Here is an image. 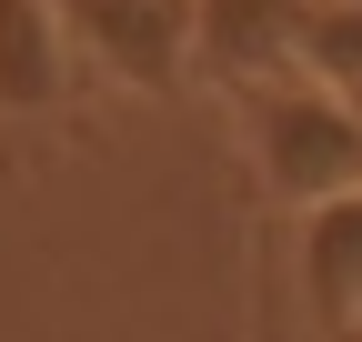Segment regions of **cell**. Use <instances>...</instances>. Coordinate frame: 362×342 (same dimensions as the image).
<instances>
[{
  "mask_svg": "<svg viewBox=\"0 0 362 342\" xmlns=\"http://www.w3.org/2000/svg\"><path fill=\"white\" fill-rule=\"evenodd\" d=\"M71 30L51 0H0V121H40L71 101Z\"/></svg>",
  "mask_w": 362,
  "mask_h": 342,
  "instance_id": "5b68a950",
  "label": "cell"
},
{
  "mask_svg": "<svg viewBox=\"0 0 362 342\" xmlns=\"http://www.w3.org/2000/svg\"><path fill=\"white\" fill-rule=\"evenodd\" d=\"M242 111V151L262 171V191L282 201V211H312V201H342L362 191V121L342 91H322V81H252V91H232Z\"/></svg>",
  "mask_w": 362,
  "mask_h": 342,
  "instance_id": "6da1fadb",
  "label": "cell"
},
{
  "mask_svg": "<svg viewBox=\"0 0 362 342\" xmlns=\"http://www.w3.org/2000/svg\"><path fill=\"white\" fill-rule=\"evenodd\" d=\"M71 51L101 61L121 91H181L192 81V0H51Z\"/></svg>",
  "mask_w": 362,
  "mask_h": 342,
  "instance_id": "7a4b0ae2",
  "label": "cell"
},
{
  "mask_svg": "<svg viewBox=\"0 0 362 342\" xmlns=\"http://www.w3.org/2000/svg\"><path fill=\"white\" fill-rule=\"evenodd\" d=\"M342 101H352V121H362V91H342Z\"/></svg>",
  "mask_w": 362,
  "mask_h": 342,
  "instance_id": "52a82bcc",
  "label": "cell"
},
{
  "mask_svg": "<svg viewBox=\"0 0 362 342\" xmlns=\"http://www.w3.org/2000/svg\"><path fill=\"white\" fill-rule=\"evenodd\" d=\"M302 11L312 0H192V81L252 91L302 71Z\"/></svg>",
  "mask_w": 362,
  "mask_h": 342,
  "instance_id": "3957f363",
  "label": "cell"
},
{
  "mask_svg": "<svg viewBox=\"0 0 362 342\" xmlns=\"http://www.w3.org/2000/svg\"><path fill=\"white\" fill-rule=\"evenodd\" d=\"M302 81L362 91V0H312L302 11Z\"/></svg>",
  "mask_w": 362,
  "mask_h": 342,
  "instance_id": "8992f818",
  "label": "cell"
},
{
  "mask_svg": "<svg viewBox=\"0 0 362 342\" xmlns=\"http://www.w3.org/2000/svg\"><path fill=\"white\" fill-rule=\"evenodd\" d=\"M292 282H302L312 342H362V191L302 211V232H292Z\"/></svg>",
  "mask_w": 362,
  "mask_h": 342,
  "instance_id": "277c9868",
  "label": "cell"
}]
</instances>
